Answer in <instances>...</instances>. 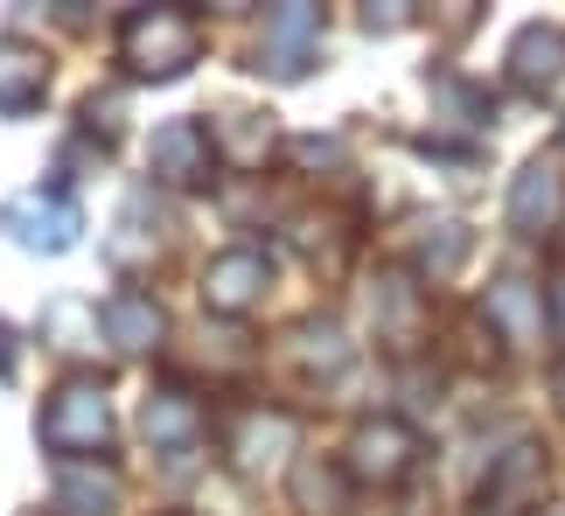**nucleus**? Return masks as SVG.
I'll return each mask as SVG.
<instances>
[{"label": "nucleus", "mask_w": 565, "mask_h": 516, "mask_svg": "<svg viewBox=\"0 0 565 516\" xmlns=\"http://www.w3.org/2000/svg\"><path fill=\"white\" fill-rule=\"evenodd\" d=\"M35 440L56 454V467L113 454V391H105V377L98 370L63 377L50 391V405H42V419H35Z\"/></svg>", "instance_id": "1"}, {"label": "nucleus", "mask_w": 565, "mask_h": 516, "mask_svg": "<svg viewBox=\"0 0 565 516\" xmlns=\"http://www.w3.org/2000/svg\"><path fill=\"white\" fill-rule=\"evenodd\" d=\"M113 50L126 63V77H182L195 56H203V21H195L189 8H134L119 21V35H113Z\"/></svg>", "instance_id": "2"}, {"label": "nucleus", "mask_w": 565, "mask_h": 516, "mask_svg": "<svg viewBox=\"0 0 565 516\" xmlns=\"http://www.w3.org/2000/svg\"><path fill=\"white\" fill-rule=\"evenodd\" d=\"M0 230L21 245V251H71L77 230H84V209L63 196V189H21V196L0 203Z\"/></svg>", "instance_id": "3"}, {"label": "nucleus", "mask_w": 565, "mask_h": 516, "mask_svg": "<svg viewBox=\"0 0 565 516\" xmlns=\"http://www.w3.org/2000/svg\"><path fill=\"white\" fill-rule=\"evenodd\" d=\"M342 467H350V482L391 488V482H405L412 467H419V433H412L405 419H363L356 433H350V454H342Z\"/></svg>", "instance_id": "4"}, {"label": "nucleus", "mask_w": 565, "mask_h": 516, "mask_svg": "<svg viewBox=\"0 0 565 516\" xmlns=\"http://www.w3.org/2000/svg\"><path fill=\"white\" fill-rule=\"evenodd\" d=\"M147 168H154V182L168 189H203L216 182V140L203 119H168L154 126V140H147Z\"/></svg>", "instance_id": "5"}, {"label": "nucleus", "mask_w": 565, "mask_h": 516, "mask_svg": "<svg viewBox=\"0 0 565 516\" xmlns=\"http://www.w3.org/2000/svg\"><path fill=\"white\" fill-rule=\"evenodd\" d=\"M266 287H273V258L258 245H231L203 266V308L210 314H231V321L252 314L258 300H266Z\"/></svg>", "instance_id": "6"}, {"label": "nucleus", "mask_w": 565, "mask_h": 516, "mask_svg": "<svg viewBox=\"0 0 565 516\" xmlns=\"http://www.w3.org/2000/svg\"><path fill=\"white\" fill-rule=\"evenodd\" d=\"M321 50V8H308V0H287V8L266 14V42H258V71L273 77H300Z\"/></svg>", "instance_id": "7"}, {"label": "nucleus", "mask_w": 565, "mask_h": 516, "mask_svg": "<svg viewBox=\"0 0 565 516\" xmlns=\"http://www.w3.org/2000/svg\"><path fill=\"white\" fill-rule=\"evenodd\" d=\"M287 447H294V419L266 412V405H252V412H237L224 426V454H231L237 475H266V467L287 461Z\"/></svg>", "instance_id": "8"}, {"label": "nucleus", "mask_w": 565, "mask_h": 516, "mask_svg": "<svg viewBox=\"0 0 565 516\" xmlns=\"http://www.w3.org/2000/svg\"><path fill=\"white\" fill-rule=\"evenodd\" d=\"M558 217H565V175L537 154V161H524V175L510 182V230L516 238H552Z\"/></svg>", "instance_id": "9"}, {"label": "nucleus", "mask_w": 565, "mask_h": 516, "mask_svg": "<svg viewBox=\"0 0 565 516\" xmlns=\"http://www.w3.org/2000/svg\"><path fill=\"white\" fill-rule=\"evenodd\" d=\"M98 329H105V342H113L119 356H147V350H161L168 314H161V300H154V293L119 287V293L98 308Z\"/></svg>", "instance_id": "10"}, {"label": "nucleus", "mask_w": 565, "mask_h": 516, "mask_svg": "<svg viewBox=\"0 0 565 516\" xmlns=\"http://www.w3.org/2000/svg\"><path fill=\"white\" fill-rule=\"evenodd\" d=\"M537 496H545V454H537L531 440H516L510 454L489 467V482H482V516H516Z\"/></svg>", "instance_id": "11"}, {"label": "nucleus", "mask_w": 565, "mask_h": 516, "mask_svg": "<svg viewBox=\"0 0 565 516\" xmlns=\"http://www.w3.org/2000/svg\"><path fill=\"white\" fill-rule=\"evenodd\" d=\"M50 92V50L21 35H0V119H29Z\"/></svg>", "instance_id": "12"}, {"label": "nucleus", "mask_w": 565, "mask_h": 516, "mask_svg": "<svg viewBox=\"0 0 565 516\" xmlns=\"http://www.w3.org/2000/svg\"><path fill=\"white\" fill-rule=\"evenodd\" d=\"M119 467L113 461H71L56 467V488H50V509L56 516H113L119 509Z\"/></svg>", "instance_id": "13"}, {"label": "nucleus", "mask_w": 565, "mask_h": 516, "mask_svg": "<svg viewBox=\"0 0 565 516\" xmlns=\"http://www.w3.org/2000/svg\"><path fill=\"white\" fill-rule=\"evenodd\" d=\"M482 314H489V329L516 342V350H531L537 335H545V287H531V279H495L489 300H482Z\"/></svg>", "instance_id": "14"}, {"label": "nucleus", "mask_w": 565, "mask_h": 516, "mask_svg": "<svg viewBox=\"0 0 565 516\" xmlns=\"http://www.w3.org/2000/svg\"><path fill=\"white\" fill-rule=\"evenodd\" d=\"M140 426H147V440L161 447V454H195V440H203V405H195L182 384H161L154 398H147V412H140Z\"/></svg>", "instance_id": "15"}, {"label": "nucleus", "mask_w": 565, "mask_h": 516, "mask_svg": "<svg viewBox=\"0 0 565 516\" xmlns=\"http://www.w3.org/2000/svg\"><path fill=\"white\" fill-rule=\"evenodd\" d=\"M371 314H377V335L391 342V350H412V342H419V314H426L419 272H384V279H377Z\"/></svg>", "instance_id": "16"}, {"label": "nucleus", "mask_w": 565, "mask_h": 516, "mask_svg": "<svg viewBox=\"0 0 565 516\" xmlns=\"http://www.w3.org/2000/svg\"><path fill=\"white\" fill-rule=\"evenodd\" d=\"M510 77L524 84V92H545V84H558V77H565V29H545V21L516 29V42H510Z\"/></svg>", "instance_id": "17"}, {"label": "nucleus", "mask_w": 565, "mask_h": 516, "mask_svg": "<svg viewBox=\"0 0 565 516\" xmlns=\"http://www.w3.org/2000/svg\"><path fill=\"white\" fill-rule=\"evenodd\" d=\"M287 350H294V363L300 370H315V377H335V370H350V335L335 329V321H300V329L287 335Z\"/></svg>", "instance_id": "18"}, {"label": "nucleus", "mask_w": 565, "mask_h": 516, "mask_svg": "<svg viewBox=\"0 0 565 516\" xmlns=\"http://www.w3.org/2000/svg\"><path fill=\"white\" fill-rule=\"evenodd\" d=\"M210 140H216V161H237V168H258L273 154V126L258 119V112H216L210 119Z\"/></svg>", "instance_id": "19"}, {"label": "nucleus", "mask_w": 565, "mask_h": 516, "mask_svg": "<svg viewBox=\"0 0 565 516\" xmlns=\"http://www.w3.org/2000/svg\"><path fill=\"white\" fill-rule=\"evenodd\" d=\"M294 496L308 516H335L342 496H350V467H321V461H300L294 467Z\"/></svg>", "instance_id": "20"}, {"label": "nucleus", "mask_w": 565, "mask_h": 516, "mask_svg": "<svg viewBox=\"0 0 565 516\" xmlns=\"http://www.w3.org/2000/svg\"><path fill=\"white\" fill-rule=\"evenodd\" d=\"M426 230V238H419V258H412V272H419V279H447L454 266H461V258H468V230L461 224H419Z\"/></svg>", "instance_id": "21"}, {"label": "nucleus", "mask_w": 565, "mask_h": 516, "mask_svg": "<svg viewBox=\"0 0 565 516\" xmlns=\"http://www.w3.org/2000/svg\"><path fill=\"white\" fill-rule=\"evenodd\" d=\"M363 29H371V35H377V29H384V35L405 29V8H363Z\"/></svg>", "instance_id": "22"}, {"label": "nucleus", "mask_w": 565, "mask_h": 516, "mask_svg": "<svg viewBox=\"0 0 565 516\" xmlns=\"http://www.w3.org/2000/svg\"><path fill=\"white\" fill-rule=\"evenodd\" d=\"M294 154H300V161H342V140H300Z\"/></svg>", "instance_id": "23"}, {"label": "nucleus", "mask_w": 565, "mask_h": 516, "mask_svg": "<svg viewBox=\"0 0 565 516\" xmlns=\"http://www.w3.org/2000/svg\"><path fill=\"white\" fill-rule=\"evenodd\" d=\"M545 308H552V329L565 335V266H558V279L545 287Z\"/></svg>", "instance_id": "24"}, {"label": "nucleus", "mask_w": 565, "mask_h": 516, "mask_svg": "<svg viewBox=\"0 0 565 516\" xmlns=\"http://www.w3.org/2000/svg\"><path fill=\"white\" fill-rule=\"evenodd\" d=\"M0 377H14V329L0 321Z\"/></svg>", "instance_id": "25"}, {"label": "nucleus", "mask_w": 565, "mask_h": 516, "mask_svg": "<svg viewBox=\"0 0 565 516\" xmlns=\"http://www.w3.org/2000/svg\"><path fill=\"white\" fill-rule=\"evenodd\" d=\"M558 391H565V377H558ZM558 405H565V398H558Z\"/></svg>", "instance_id": "26"}, {"label": "nucleus", "mask_w": 565, "mask_h": 516, "mask_svg": "<svg viewBox=\"0 0 565 516\" xmlns=\"http://www.w3.org/2000/svg\"><path fill=\"white\" fill-rule=\"evenodd\" d=\"M558 516H565V509H558Z\"/></svg>", "instance_id": "27"}]
</instances>
